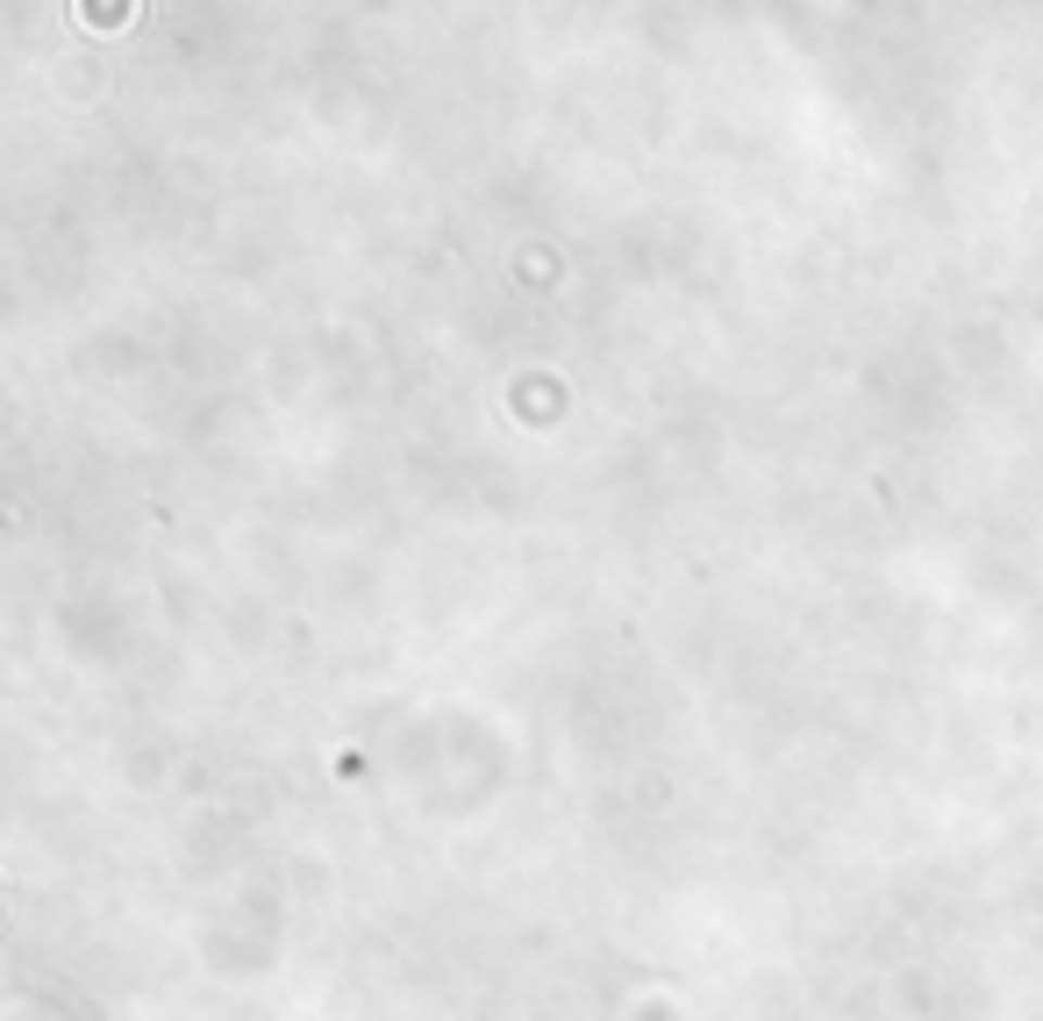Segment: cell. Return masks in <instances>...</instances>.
<instances>
[{"mask_svg": "<svg viewBox=\"0 0 1043 1021\" xmlns=\"http://www.w3.org/2000/svg\"><path fill=\"white\" fill-rule=\"evenodd\" d=\"M86 15H93V22H122V15H129V0H86Z\"/></svg>", "mask_w": 1043, "mask_h": 1021, "instance_id": "cell-1", "label": "cell"}]
</instances>
